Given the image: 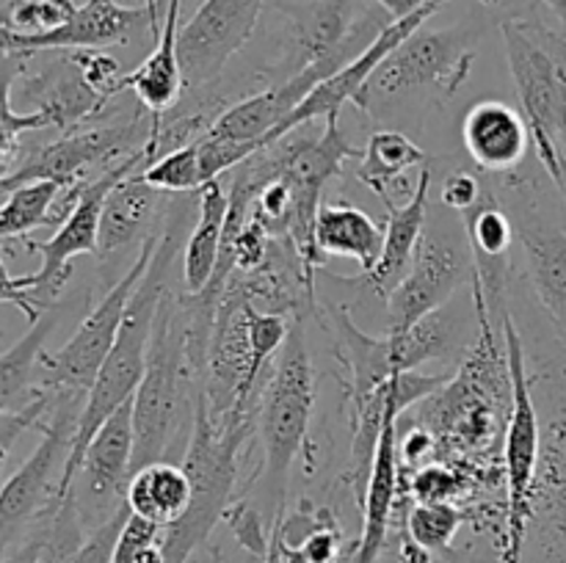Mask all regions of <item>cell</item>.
<instances>
[{
    "label": "cell",
    "mask_w": 566,
    "mask_h": 563,
    "mask_svg": "<svg viewBox=\"0 0 566 563\" xmlns=\"http://www.w3.org/2000/svg\"><path fill=\"white\" fill-rule=\"evenodd\" d=\"M318 248L332 257H346L359 265L363 274L376 268L385 248V230L354 204H321L318 224H315Z\"/></svg>",
    "instance_id": "cell-26"
},
{
    "label": "cell",
    "mask_w": 566,
    "mask_h": 563,
    "mask_svg": "<svg viewBox=\"0 0 566 563\" xmlns=\"http://www.w3.org/2000/svg\"><path fill=\"white\" fill-rule=\"evenodd\" d=\"M138 31H153L147 9H127L116 0H86L64 25L48 33L0 31L6 55H36L42 50H103L125 44ZM155 33V31H153Z\"/></svg>",
    "instance_id": "cell-17"
},
{
    "label": "cell",
    "mask_w": 566,
    "mask_h": 563,
    "mask_svg": "<svg viewBox=\"0 0 566 563\" xmlns=\"http://www.w3.org/2000/svg\"><path fill=\"white\" fill-rule=\"evenodd\" d=\"M398 561L401 563H434L431 561V552L423 550V546H420L409 533H403L401 544H398Z\"/></svg>",
    "instance_id": "cell-38"
},
{
    "label": "cell",
    "mask_w": 566,
    "mask_h": 563,
    "mask_svg": "<svg viewBox=\"0 0 566 563\" xmlns=\"http://www.w3.org/2000/svg\"><path fill=\"white\" fill-rule=\"evenodd\" d=\"M429 193H431V169L423 166L415 185L412 196L407 204H390L387 208V224H385V248L370 274H363L370 290L379 296H390L392 287L407 276L409 265H412L415 252H418L420 241L426 235V215H429Z\"/></svg>",
    "instance_id": "cell-23"
},
{
    "label": "cell",
    "mask_w": 566,
    "mask_h": 563,
    "mask_svg": "<svg viewBox=\"0 0 566 563\" xmlns=\"http://www.w3.org/2000/svg\"><path fill=\"white\" fill-rule=\"evenodd\" d=\"M144 180L166 193L199 191L205 185L202 160H199V138L160 155L155 163L144 169Z\"/></svg>",
    "instance_id": "cell-31"
},
{
    "label": "cell",
    "mask_w": 566,
    "mask_h": 563,
    "mask_svg": "<svg viewBox=\"0 0 566 563\" xmlns=\"http://www.w3.org/2000/svg\"><path fill=\"white\" fill-rule=\"evenodd\" d=\"M164 196L166 191L144 180V169L116 182L105 199L103 219H99L97 257L111 259L114 254L127 252L130 246H142L147 237H153L155 232H149V226L158 219Z\"/></svg>",
    "instance_id": "cell-22"
},
{
    "label": "cell",
    "mask_w": 566,
    "mask_h": 563,
    "mask_svg": "<svg viewBox=\"0 0 566 563\" xmlns=\"http://www.w3.org/2000/svg\"><path fill=\"white\" fill-rule=\"evenodd\" d=\"M88 395L59 392L48 423L42 425V439L33 447L14 475H9L0 495V530H3V550L14 546L17 535L31 524L42 522L48 513L61 506V478H64L66 458L75 442L77 419Z\"/></svg>",
    "instance_id": "cell-7"
},
{
    "label": "cell",
    "mask_w": 566,
    "mask_h": 563,
    "mask_svg": "<svg viewBox=\"0 0 566 563\" xmlns=\"http://www.w3.org/2000/svg\"><path fill=\"white\" fill-rule=\"evenodd\" d=\"M144 9H147L149 17H153V31L160 33V25H158V0H144Z\"/></svg>",
    "instance_id": "cell-45"
},
{
    "label": "cell",
    "mask_w": 566,
    "mask_h": 563,
    "mask_svg": "<svg viewBox=\"0 0 566 563\" xmlns=\"http://www.w3.org/2000/svg\"><path fill=\"white\" fill-rule=\"evenodd\" d=\"M365 9H368V0L280 3L282 17H285L280 61L274 64V72H280V83L335 55L348 42Z\"/></svg>",
    "instance_id": "cell-16"
},
{
    "label": "cell",
    "mask_w": 566,
    "mask_h": 563,
    "mask_svg": "<svg viewBox=\"0 0 566 563\" xmlns=\"http://www.w3.org/2000/svg\"><path fill=\"white\" fill-rule=\"evenodd\" d=\"M133 453H136V414L133 401L116 408L94 439L88 442L86 456L72 484V497L77 502V511L88 502L99 519H108L111 513L125 506L127 486L133 478Z\"/></svg>",
    "instance_id": "cell-15"
},
{
    "label": "cell",
    "mask_w": 566,
    "mask_h": 563,
    "mask_svg": "<svg viewBox=\"0 0 566 563\" xmlns=\"http://www.w3.org/2000/svg\"><path fill=\"white\" fill-rule=\"evenodd\" d=\"M462 141L475 166L492 174L512 171L534 147L525 114L503 99H481L464 114Z\"/></svg>",
    "instance_id": "cell-20"
},
{
    "label": "cell",
    "mask_w": 566,
    "mask_h": 563,
    "mask_svg": "<svg viewBox=\"0 0 566 563\" xmlns=\"http://www.w3.org/2000/svg\"><path fill=\"white\" fill-rule=\"evenodd\" d=\"M158 127L160 116H155L153 138H149L138 152L111 163L97 180H88L86 185H83L81 199H77L70 219L55 230V235L50 237V241L31 243L33 252H39V257H42V265H39L33 274L14 276L11 270L3 274V301L14 304V307L25 315L28 323H36V320L42 318L44 309L53 307L55 298L61 296L64 285L70 282L72 259L81 257V254H97L99 219H103L105 199H108L111 188H114L116 182L125 180L133 171L147 169L149 163H155V160L160 158Z\"/></svg>",
    "instance_id": "cell-4"
},
{
    "label": "cell",
    "mask_w": 566,
    "mask_h": 563,
    "mask_svg": "<svg viewBox=\"0 0 566 563\" xmlns=\"http://www.w3.org/2000/svg\"><path fill=\"white\" fill-rule=\"evenodd\" d=\"M20 94L25 103H33V110L48 114L53 127H61V130L86 125V119L103 114V108L108 105V99H103L88 86L72 55L53 61L48 70L22 77Z\"/></svg>",
    "instance_id": "cell-21"
},
{
    "label": "cell",
    "mask_w": 566,
    "mask_h": 563,
    "mask_svg": "<svg viewBox=\"0 0 566 563\" xmlns=\"http://www.w3.org/2000/svg\"><path fill=\"white\" fill-rule=\"evenodd\" d=\"M451 375H423L407 370L396 373L390 381V401H387L385 423H381L379 442H376L374 467H370L368 484L363 495V533H359L357 546L348 555V563H376L379 552L387 541L392 511L398 502V486H401V472H398V417L407 412L412 403L434 395L446 386Z\"/></svg>",
    "instance_id": "cell-11"
},
{
    "label": "cell",
    "mask_w": 566,
    "mask_h": 563,
    "mask_svg": "<svg viewBox=\"0 0 566 563\" xmlns=\"http://www.w3.org/2000/svg\"><path fill=\"white\" fill-rule=\"evenodd\" d=\"M263 563H280V535H276V524L271 528V544L269 552L263 555Z\"/></svg>",
    "instance_id": "cell-43"
},
{
    "label": "cell",
    "mask_w": 566,
    "mask_h": 563,
    "mask_svg": "<svg viewBox=\"0 0 566 563\" xmlns=\"http://www.w3.org/2000/svg\"><path fill=\"white\" fill-rule=\"evenodd\" d=\"M473 274V257L462 252L453 237L440 232H426L415 252L407 276L387 296L390 309V334H407L412 326L429 315L440 312L457 287Z\"/></svg>",
    "instance_id": "cell-13"
},
{
    "label": "cell",
    "mask_w": 566,
    "mask_h": 563,
    "mask_svg": "<svg viewBox=\"0 0 566 563\" xmlns=\"http://www.w3.org/2000/svg\"><path fill=\"white\" fill-rule=\"evenodd\" d=\"M180 224L182 215H177V221H171L164 230V235H160L158 248H155L153 254V263H149L142 285L136 287L130 304H127L119 337H116L114 348H111L97 381H94V386L88 390L86 406H83L81 419H77L72 453L70 458H66L64 478H61V500L72 491V484H75V475L77 469H81L83 456H86L88 442L94 439L99 425H103L116 408L125 406L127 401L136 397L138 384H142L144 379V370H147L149 337H153L155 312H158L164 293L169 290V287H166V279H169L177 248H180Z\"/></svg>",
    "instance_id": "cell-2"
},
{
    "label": "cell",
    "mask_w": 566,
    "mask_h": 563,
    "mask_svg": "<svg viewBox=\"0 0 566 563\" xmlns=\"http://www.w3.org/2000/svg\"><path fill=\"white\" fill-rule=\"evenodd\" d=\"M64 188L55 180H33L6 191L0 208V237L11 241L50 224V215Z\"/></svg>",
    "instance_id": "cell-30"
},
{
    "label": "cell",
    "mask_w": 566,
    "mask_h": 563,
    "mask_svg": "<svg viewBox=\"0 0 566 563\" xmlns=\"http://www.w3.org/2000/svg\"><path fill=\"white\" fill-rule=\"evenodd\" d=\"M199 381H205V373L191 353V312L186 298L166 290L155 312L147 370L133 397V414H136L133 472L144 464L166 461L188 417H193Z\"/></svg>",
    "instance_id": "cell-1"
},
{
    "label": "cell",
    "mask_w": 566,
    "mask_h": 563,
    "mask_svg": "<svg viewBox=\"0 0 566 563\" xmlns=\"http://www.w3.org/2000/svg\"><path fill=\"white\" fill-rule=\"evenodd\" d=\"M59 307L44 309L28 334L0 357V408H20L39 392L36 375L44 357V342L59 323Z\"/></svg>",
    "instance_id": "cell-29"
},
{
    "label": "cell",
    "mask_w": 566,
    "mask_h": 563,
    "mask_svg": "<svg viewBox=\"0 0 566 563\" xmlns=\"http://www.w3.org/2000/svg\"><path fill=\"white\" fill-rule=\"evenodd\" d=\"M153 130L155 114H149V119L133 116V119L114 121V125L72 127L48 147L20 158V163L9 174L0 177V188L6 193L33 180H55L61 185H75V182L86 180L83 174L92 166L111 163V160H122L138 152L153 138Z\"/></svg>",
    "instance_id": "cell-12"
},
{
    "label": "cell",
    "mask_w": 566,
    "mask_h": 563,
    "mask_svg": "<svg viewBox=\"0 0 566 563\" xmlns=\"http://www.w3.org/2000/svg\"><path fill=\"white\" fill-rule=\"evenodd\" d=\"M265 0H205L180 28L177 53L188 86L216 81L258 28Z\"/></svg>",
    "instance_id": "cell-14"
},
{
    "label": "cell",
    "mask_w": 566,
    "mask_h": 563,
    "mask_svg": "<svg viewBox=\"0 0 566 563\" xmlns=\"http://www.w3.org/2000/svg\"><path fill=\"white\" fill-rule=\"evenodd\" d=\"M249 434V417L213 419L205 381L197 386L191 436H188L182 467L193 480V500L177 522L166 524L160 550L166 563H188L193 552L208 541L221 517H227L232 486L238 475V450Z\"/></svg>",
    "instance_id": "cell-3"
},
{
    "label": "cell",
    "mask_w": 566,
    "mask_h": 563,
    "mask_svg": "<svg viewBox=\"0 0 566 563\" xmlns=\"http://www.w3.org/2000/svg\"><path fill=\"white\" fill-rule=\"evenodd\" d=\"M75 0H3V28L11 33H48L75 14Z\"/></svg>",
    "instance_id": "cell-33"
},
{
    "label": "cell",
    "mask_w": 566,
    "mask_h": 563,
    "mask_svg": "<svg viewBox=\"0 0 566 563\" xmlns=\"http://www.w3.org/2000/svg\"><path fill=\"white\" fill-rule=\"evenodd\" d=\"M462 219L470 257H473L475 304H484L486 315H495L501 320L506 312V279L517 226L490 191L475 208L462 213Z\"/></svg>",
    "instance_id": "cell-18"
},
{
    "label": "cell",
    "mask_w": 566,
    "mask_h": 563,
    "mask_svg": "<svg viewBox=\"0 0 566 563\" xmlns=\"http://www.w3.org/2000/svg\"><path fill=\"white\" fill-rule=\"evenodd\" d=\"M462 524L464 513L451 502H418L407 519V533L434 555V552L451 550Z\"/></svg>",
    "instance_id": "cell-32"
},
{
    "label": "cell",
    "mask_w": 566,
    "mask_h": 563,
    "mask_svg": "<svg viewBox=\"0 0 566 563\" xmlns=\"http://www.w3.org/2000/svg\"><path fill=\"white\" fill-rule=\"evenodd\" d=\"M376 3H379L392 20H403V17L415 14V11H420L426 3H431V0H376Z\"/></svg>",
    "instance_id": "cell-40"
},
{
    "label": "cell",
    "mask_w": 566,
    "mask_h": 563,
    "mask_svg": "<svg viewBox=\"0 0 566 563\" xmlns=\"http://www.w3.org/2000/svg\"><path fill=\"white\" fill-rule=\"evenodd\" d=\"M453 486H457V480H453V475L448 469L426 467L418 475V480H415L412 491L418 497V502H448Z\"/></svg>",
    "instance_id": "cell-37"
},
{
    "label": "cell",
    "mask_w": 566,
    "mask_h": 563,
    "mask_svg": "<svg viewBox=\"0 0 566 563\" xmlns=\"http://www.w3.org/2000/svg\"><path fill=\"white\" fill-rule=\"evenodd\" d=\"M158 241L160 235L147 237V241L138 246L133 265L125 270V276H122V279L99 298L97 307L81 320L75 334H72L64 346L55 348L53 353H44L42 362H39V386L55 392L88 395V390H92L94 381H97L99 370H103L105 359H108L111 348H114L116 337H119L127 304H130L136 287L142 285L149 263H153Z\"/></svg>",
    "instance_id": "cell-8"
},
{
    "label": "cell",
    "mask_w": 566,
    "mask_h": 563,
    "mask_svg": "<svg viewBox=\"0 0 566 563\" xmlns=\"http://www.w3.org/2000/svg\"><path fill=\"white\" fill-rule=\"evenodd\" d=\"M315 408V370L302 326H293L285 346L276 353L269 384L260 392L258 428L263 442V486L285 511L287 475L307 445L310 419Z\"/></svg>",
    "instance_id": "cell-6"
},
{
    "label": "cell",
    "mask_w": 566,
    "mask_h": 563,
    "mask_svg": "<svg viewBox=\"0 0 566 563\" xmlns=\"http://www.w3.org/2000/svg\"><path fill=\"white\" fill-rule=\"evenodd\" d=\"M486 188L481 185L479 177L468 174V171H453L451 177H446V182H442V204L451 210H457V213H468L470 208H475V204L484 199Z\"/></svg>",
    "instance_id": "cell-36"
},
{
    "label": "cell",
    "mask_w": 566,
    "mask_h": 563,
    "mask_svg": "<svg viewBox=\"0 0 566 563\" xmlns=\"http://www.w3.org/2000/svg\"><path fill=\"white\" fill-rule=\"evenodd\" d=\"M426 160L429 158H426L423 149L409 136L398 130H376L359 155L357 180L365 188H370L385 202V208H390V204H396L392 202V188L398 185V180H403V174L412 166H423Z\"/></svg>",
    "instance_id": "cell-28"
},
{
    "label": "cell",
    "mask_w": 566,
    "mask_h": 563,
    "mask_svg": "<svg viewBox=\"0 0 566 563\" xmlns=\"http://www.w3.org/2000/svg\"><path fill=\"white\" fill-rule=\"evenodd\" d=\"M475 39L479 33L464 25L446 31L420 28L381 61L365 86V105L376 97L390 99L420 88H437L446 97H453L473 70Z\"/></svg>",
    "instance_id": "cell-10"
},
{
    "label": "cell",
    "mask_w": 566,
    "mask_h": 563,
    "mask_svg": "<svg viewBox=\"0 0 566 563\" xmlns=\"http://www.w3.org/2000/svg\"><path fill=\"white\" fill-rule=\"evenodd\" d=\"M501 33L536 158L551 174L566 149V42L528 17L506 20Z\"/></svg>",
    "instance_id": "cell-5"
},
{
    "label": "cell",
    "mask_w": 566,
    "mask_h": 563,
    "mask_svg": "<svg viewBox=\"0 0 566 563\" xmlns=\"http://www.w3.org/2000/svg\"><path fill=\"white\" fill-rule=\"evenodd\" d=\"M125 500L136 517L166 528V524L177 522L191 506L193 480L182 464H144L142 469L133 472Z\"/></svg>",
    "instance_id": "cell-27"
},
{
    "label": "cell",
    "mask_w": 566,
    "mask_h": 563,
    "mask_svg": "<svg viewBox=\"0 0 566 563\" xmlns=\"http://www.w3.org/2000/svg\"><path fill=\"white\" fill-rule=\"evenodd\" d=\"M282 517H285V511L276 513V522H274L276 535H280V563H310L296 544H287V541L282 539Z\"/></svg>",
    "instance_id": "cell-41"
},
{
    "label": "cell",
    "mask_w": 566,
    "mask_h": 563,
    "mask_svg": "<svg viewBox=\"0 0 566 563\" xmlns=\"http://www.w3.org/2000/svg\"><path fill=\"white\" fill-rule=\"evenodd\" d=\"M551 177L553 182H556V188H558V193H562V199H564V208H566V149L562 155H558V163H556V169L551 171Z\"/></svg>",
    "instance_id": "cell-42"
},
{
    "label": "cell",
    "mask_w": 566,
    "mask_h": 563,
    "mask_svg": "<svg viewBox=\"0 0 566 563\" xmlns=\"http://www.w3.org/2000/svg\"><path fill=\"white\" fill-rule=\"evenodd\" d=\"M514 226L528 263L531 287L558 334L566 337V230L534 208L520 210Z\"/></svg>",
    "instance_id": "cell-19"
},
{
    "label": "cell",
    "mask_w": 566,
    "mask_h": 563,
    "mask_svg": "<svg viewBox=\"0 0 566 563\" xmlns=\"http://www.w3.org/2000/svg\"><path fill=\"white\" fill-rule=\"evenodd\" d=\"M542 3H545L547 9H551L553 14H556L558 20H562L566 25V0H542Z\"/></svg>",
    "instance_id": "cell-44"
},
{
    "label": "cell",
    "mask_w": 566,
    "mask_h": 563,
    "mask_svg": "<svg viewBox=\"0 0 566 563\" xmlns=\"http://www.w3.org/2000/svg\"><path fill=\"white\" fill-rule=\"evenodd\" d=\"M503 342H506L509 386H512V414L506 428V484H509V563H520L525 544V528L534 508V486L542 467V425L536 414L534 392H531L528 364L520 331L509 309L501 318Z\"/></svg>",
    "instance_id": "cell-9"
},
{
    "label": "cell",
    "mask_w": 566,
    "mask_h": 563,
    "mask_svg": "<svg viewBox=\"0 0 566 563\" xmlns=\"http://www.w3.org/2000/svg\"><path fill=\"white\" fill-rule=\"evenodd\" d=\"M551 450L545 456V489L536 486L534 491H545V495H556L558 511L566 524V423L556 425V436L551 434Z\"/></svg>",
    "instance_id": "cell-34"
},
{
    "label": "cell",
    "mask_w": 566,
    "mask_h": 563,
    "mask_svg": "<svg viewBox=\"0 0 566 563\" xmlns=\"http://www.w3.org/2000/svg\"><path fill=\"white\" fill-rule=\"evenodd\" d=\"M431 445V436H429V431H420V428H415L412 434L407 436V439H403V447H401V453H403V458H407L409 464H415L418 461L420 456H423L426 453V447Z\"/></svg>",
    "instance_id": "cell-39"
},
{
    "label": "cell",
    "mask_w": 566,
    "mask_h": 563,
    "mask_svg": "<svg viewBox=\"0 0 566 563\" xmlns=\"http://www.w3.org/2000/svg\"><path fill=\"white\" fill-rule=\"evenodd\" d=\"M199 219L182 248V285L186 293H202L213 282L224 246L227 219H230V193L221 180L205 182L197 191Z\"/></svg>",
    "instance_id": "cell-25"
},
{
    "label": "cell",
    "mask_w": 566,
    "mask_h": 563,
    "mask_svg": "<svg viewBox=\"0 0 566 563\" xmlns=\"http://www.w3.org/2000/svg\"><path fill=\"white\" fill-rule=\"evenodd\" d=\"M180 6L182 0H169L155 50L136 66V70L127 72V75L122 77V88H125V92H133V97L155 116H164L166 110L180 99L182 83H186L180 53H177V39H180Z\"/></svg>",
    "instance_id": "cell-24"
},
{
    "label": "cell",
    "mask_w": 566,
    "mask_h": 563,
    "mask_svg": "<svg viewBox=\"0 0 566 563\" xmlns=\"http://www.w3.org/2000/svg\"><path fill=\"white\" fill-rule=\"evenodd\" d=\"M160 533H164V528H160V524L149 522V519H144V517H136V513L130 511V517H127L119 539H116L111 563H136L138 552H142L147 544H153V541H158Z\"/></svg>",
    "instance_id": "cell-35"
}]
</instances>
